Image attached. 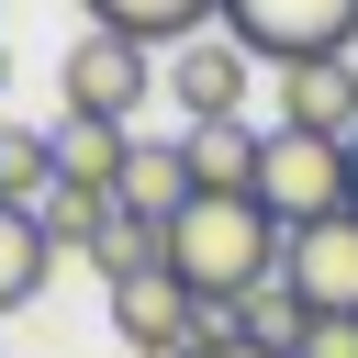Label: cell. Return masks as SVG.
<instances>
[{
  "mask_svg": "<svg viewBox=\"0 0 358 358\" xmlns=\"http://www.w3.org/2000/svg\"><path fill=\"white\" fill-rule=\"evenodd\" d=\"M280 224H268V201H179L168 213V235H157V257L213 302V313H235L257 280H280Z\"/></svg>",
  "mask_w": 358,
  "mask_h": 358,
  "instance_id": "cell-1",
  "label": "cell"
},
{
  "mask_svg": "<svg viewBox=\"0 0 358 358\" xmlns=\"http://www.w3.org/2000/svg\"><path fill=\"white\" fill-rule=\"evenodd\" d=\"M257 201H268L280 235L347 213V145H336V134H291V123H268V145H257Z\"/></svg>",
  "mask_w": 358,
  "mask_h": 358,
  "instance_id": "cell-2",
  "label": "cell"
},
{
  "mask_svg": "<svg viewBox=\"0 0 358 358\" xmlns=\"http://www.w3.org/2000/svg\"><path fill=\"white\" fill-rule=\"evenodd\" d=\"M224 34L257 67H313L358 45V0H224Z\"/></svg>",
  "mask_w": 358,
  "mask_h": 358,
  "instance_id": "cell-3",
  "label": "cell"
},
{
  "mask_svg": "<svg viewBox=\"0 0 358 358\" xmlns=\"http://www.w3.org/2000/svg\"><path fill=\"white\" fill-rule=\"evenodd\" d=\"M56 90H67V112H78V123H123V134H134V112L157 101V45L78 34V45H67V67H56Z\"/></svg>",
  "mask_w": 358,
  "mask_h": 358,
  "instance_id": "cell-4",
  "label": "cell"
},
{
  "mask_svg": "<svg viewBox=\"0 0 358 358\" xmlns=\"http://www.w3.org/2000/svg\"><path fill=\"white\" fill-rule=\"evenodd\" d=\"M157 90H168L190 123H246V101H257L268 78H257V56L213 22V34H190V45H168V56H157Z\"/></svg>",
  "mask_w": 358,
  "mask_h": 358,
  "instance_id": "cell-5",
  "label": "cell"
},
{
  "mask_svg": "<svg viewBox=\"0 0 358 358\" xmlns=\"http://www.w3.org/2000/svg\"><path fill=\"white\" fill-rule=\"evenodd\" d=\"M201 313H213V302H201L168 257H157V268H134V280H112V336H123V358H179Z\"/></svg>",
  "mask_w": 358,
  "mask_h": 358,
  "instance_id": "cell-6",
  "label": "cell"
},
{
  "mask_svg": "<svg viewBox=\"0 0 358 358\" xmlns=\"http://www.w3.org/2000/svg\"><path fill=\"white\" fill-rule=\"evenodd\" d=\"M280 280L302 291L313 324H358V213H324L280 246Z\"/></svg>",
  "mask_w": 358,
  "mask_h": 358,
  "instance_id": "cell-7",
  "label": "cell"
},
{
  "mask_svg": "<svg viewBox=\"0 0 358 358\" xmlns=\"http://www.w3.org/2000/svg\"><path fill=\"white\" fill-rule=\"evenodd\" d=\"M268 101H280V123H291V134H336V145H358V67H347V56L268 67Z\"/></svg>",
  "mask_w": 358,
  "mask_h": 358,
  "instance_id": "cell-8",
  "label": "cell"
},
{
  "mask_svg": "<svg viewBox=\"0 0 358 358\" xmlns=\"http://www.w3.org/2000/svg\"><path fill=\"white\" fill-rule=\"evenodd\" d=\"M257 123H179V168H190V201H257Z\"/></svg>",
  "mask_w": 358,
  "mask_h": 358,
  "instance_id": "cell-9",
  "label": "cell"
},
{
  "mask_svg": "<svg viewBox=\"0 0 358 358\" xmlns=\"http://www.w3.org/2000/svg\"><path fill=\"white\" fill-rule=\"evenodd\" d=\"M224 22V0H90V34H123V45H190V34H213Z\"/></svg>",
  "mask_w": 358,
  "mask_h": 358,
  "instance_id": "cell-10",
  "label": "cell"
},
{
  "mask_svg": "<svg viewBox=\"0 0 358 358\" xmlns=\"http://www.w3.org/2000/svg\"><path fill=\"white\" fill-rule=\"evenodd\" d=\"M123 213H145L157 235H168V213L190 201V168H179V134L157 145V134H134V157H123V190H112Z\"/></svg>",
  "mask_w": 358,
  "mask_h": 358,
  "instance_id": "cell-11",
  "label": "cell"
},
{
  "mask_svg": "<svg viewBox=\"0 0 358 358\" xmlns=\"http://www.w3.org/2000/svg\"><path fill=\"white\" fill-rule=\"evenodd\" d=\"M123 157H134L123 123H78V112H56V179H78V190H123Z\"/></svg>",
  "mask_w": 358,
  "mask_h": 358,
  "instance_id": "cell-12",
  "label": "cell"
},
{
  "mask_svg": "<svg viewBox=\"0 0 358 358\" xmlns=\"http://www.w3.org/2000/svg\"><path fill=\"white\" fill-rule=\"evenodd\" d=\"M45 280H56V246H45V224L0 201V313H22V302H45Z\"/></svg>",
  "mask_w": 358,
  "mask_h": 358,
  "instance_id": "cell-13",
  "label": "cell"
},
{
  "mask_svg": "<svg viewBox=\"0 0 358 358\" xmlns=\"http://www.w3.org/2000/svg\"><path fill=\"white\" fill-rule=\"evenodd\" d=\"M56 190V123H0V201L34 213Z\"/></svg>",
  "mask_w": 358,
  "mask_h": 358,
  "instance_id": "cell-14",
  "label": "cell"
},
{
  "mask_svg": "<svg viewBox=\"0 0 358 358\" xmlns=\"http://www.w3.org/2000/svg\"><path fill=\"white\" fill-rule=\"evenodd\" d=\"M34 224H45V246H56V257H90V246H101V224H112V190L56 179V190L34 201Z\"/></svg>",
  "mask_w": 358,
  "mask_h": 358,
  "instance_id": "cell-15",
  "label": "cell"
},
{
  "mask_svg": "<svg viewBox=\"0 0 358 358\" xmlns=\"http://www.w3.org/2000/svg\"><path fill=\"white\" fill-rule=\"evenodd\" d=\"M302 324H313V313H302V291H291V280H257V291L235 302V336H246V347H268V358H291V347H302Z\"/></svg>",
  "mask_w": 358,
  "mask_h": 358,
  "instance_id": "cell-16",
  "label": "cell"
},
{
  "mask_svg": "<svg viewBox=\"0 0 358 358\" xmlns=\"http://www.w3.org/2000/svg\"><path fill=\"white\" fill-rule=\"evenodd\" d=\"M90 257H101V280H134V268H157V224L112 201V224H101V246H90Z\"/></svg>",
  "mask_w": 358,
  "mask_h": 358,
  "instance_id": "cell-17",
  "label": "cell"
},
{
  "mask_svg": "<svg viewBox=\"0 0 358 358\" xmlns=\"http://www.w3.org/2000/svg\"><path fill=\"white\" fill-rule=\"evenodd\" d=\"M179 358H268V347H246V336H235V313H201Z\"/></svg>",
  "mask_w": 358,
  "mask_h": 358,
  "instance_id": "cell-18",
  "label": "cell"
},
{
  "mask_svg": "<svg viewBox=\"0 0 358 358\" xmlns=\"http://www.w3.org/2000/svg\"><path fill=\"white\" fill-rule=\"evenodd\" d=\"M291 358H358V324H302V347Z\"/></svg>",
  "mask_w": 358,
  "mask_h": 358,
  "instance_id": "cell-19",
  "label": "cell"
},
{
  "mask_svg": "<svg viewBox=\"0 0 358 358\" xmlns=\"http://www.w3.org/2000/svg\"><path fill=\"white\" fill-rule=\"evenodd\" d=\"M347 213H358V145H347Z\"/></svg>",
  "mask_w": 358,
  "mask_h": 358,
  "instance_id": "cell-20",
  "label": "cell"
},
{
  "mask_svg": "<svg viewBox=\"0 0 358 358\" xmlns=\"http://www.w3.org/2000/svg\"><path fill=\"white\" fill-rule=\"evenodd\" d=\"M0 90H11V45H0Z\"/></svg>",
  "mask_w": 358,
  "mask_h": 358,
  "instance_id": "cell-21",
  "label": "cell"
}]
</instances>
